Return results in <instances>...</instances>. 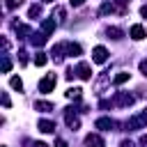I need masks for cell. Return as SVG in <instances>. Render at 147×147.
I'll return each instance as SVG.
<instances>
[{
    "instance_id": "6da1fadb",
    "label": "cell",
    "mask_w": 147,
    "mask_h": 147,
    "mask_svg": "<svg viewBox=\"0 0 147 147\" xmlns=\"http://www.w3.org/2000/svg\"><path fill=\"white\" fill-rule=\"evenodd\" d=\"M145 126H147V113L133 115V117L126 122V129H129V131H136V129H145Z\"/></svg>"
},
{
    "instance_id": "7a4b0ae2",
    "label": "cell",
    "mask_w": 147,
    "mask_h": 147,
    "mask_svg": "<svg viewBox=\"0 0 147 147\" xmlns=\"http://www.w3.org/2000/svg\"><path fill=\"white\" fill-rule=\"evenodd\" d=\"M55 83H57V78H55V74H51V76H46V78H44V80L39 83V92H44V94H46V92H51V90L55 87Z\"/></svg>"
},
{
    "instance_id": "3957f363",
    "label": "cell",
    "mask_w": 147,
    "mask_h": 147,
    "mask_svg": "<svg viewBox=\"0 0 147 147\" xmlns=\"http://www.w3.org/2000/svg\"><path fill=\"white\" fill-rule=\"evenodd\" d=\"M113 103H115V106H131V103H133V96H131L129 92H117L115 99H113Z\"/></svg>"
},
{
    "instance_id": "277c9868",
    "label": "cell",
    "mask_w": 147,
    "mask_h": 147,
    "mask_svg": "<svg viewBox=\"0 0 147 147\" xmlns=\"http://www.w3.org/2000/svg\"><path fill=\"white\" fill-rule=\"evenodd\" d=\"M92 60H94L96 64H103V62L108 60V51H106L103 46H96V48L92 51Z\"/></svg>"
},
{
    "instance_id": "5b68a950",
    "label": "cell",
    "mask_w": 147,
    "mask_h": 147,
    "mask_svg": "<svg viewBox=\"0 0 147 147\" xmlns=\"http://www.w3.org/2000/svg\"><path fill=\"white\" fill-rule=\"evenodd\" d=\"M64 122H67V126H69L71 131H76V129L80 126V119L71 113V108H69V110H64Z\"/></svg>"
},
{
    "instance_id": "8992f818",
    "label": "cell",
    "mask_w": 147,
    "mask_h": 147,
    "mask_svg": "<svg viewBox=\"0 0 147 147\" xmlns=\"http://www.w3.org/2000/svg\"><path fill=\"white\" fill-rule=\"evenodd\" d=\"M76 76H80L83 80H90V78H92V69H90V64H87V62H80V64L76 67Z\"/></svg>"
},
{
    "instance_id": "52a82bcc",
    "label": "cell",
    "mask_w": 147,
    "mask_h": 147,
    "mask_svg": "<svg viewBox=\"0 0 147 147\" xmlns=\"http://www.w3.org/2000/svg\"><path fill=\"white\" fill-rule=\"evenodd\" d=\"M85 145H87V147H103V138L96 136V133H90V136L85 138Z\"/></svg>"
},
{
    "instance_id": "ba28073f",
    "label": "cell",
    "mask_w": 147,
    "mask_h": 147,
    "mask_svg": "<svg viewBox=\"0 0 147 147\" xmlns=\"http://www.w3.org/2000/svg\"><path fill=\"white\" fill-rule=\"evenodd\" d=\"M113 126H115V122L110 117H99L96 119V129H101V131H110Z\"/></svg>"
},
{
    "instance_id": "9c48e42d",
    "label": "cell",
    "mask_w": 147,
    "mask_h": 147,
    "mask_svg": "<svg viewBox=\"0 0 147 147\" xmlns=\"http://www.w3.org/2000/svg\"><path fill=\"white\" fill-rule=\"evenodd\" d=\"M64 53H67V55H80V53H83V48H80L78 44L67 41V44H64Z\"/></svg>"
},
{
    "instance_id": "30bf717a",
    "label": "cell",
    "mask_w": 147,
    "mask_h": 147,
    "mask_svg": "<svg viewBox=\"0 0 147 147\" xmlns=\"http://www.w3.org/2000/svg\"><path fill=\"white\" fill-rule=\"evenodd\" d=\"M53 30H55V18H46V21L41 23V32H44V34H51Z\"/></svg>"
},
{
    "instance_id": "8fae6325",
    "label": "cell",
    "mask_w": 147,
    "mask_h": 147,
    "mask_svg": "<svg viewBox=\"0 0 147 147\" xmlns=\"http://www.w3.org/2000/svg\"><path fill=\"white\" fill-rule=\"evenodd\" d=\"M131 37H133L136 41L145 39V28H142V25H133V28H131Z\"/></svg>"
},
{
    "instance_id": "7c38bea8",
    "label": "cell",
    "mask_w": 147,
    "mask_h": 147,
    "mask_svg": "<svg viewBox=\"0 0 147 147\" xmlns=\"http://www.w3.org/2000/svg\"><path fill=\"white\" fill-rule=\"evenodd\" d=\"M37 126H39V131H44V133H53V131H55V124L48 122V119H41Z\"/></svg>"
},
{
    "instance_id": "4fadbf2b",
    "label": "cell",
    "mask_w": 147,
    "mask_h": 147,
    "mask_svg": "<svg viewBox=\"0 0 147 147\" xmlns=\"http://www.w3.org/2000/svg\"><path fill=\"white\" fill-rule=\"evenodd\" d=\"M34 108H37V110H41V113H51V110H53V103H48V101H37V103H34Z\"/></svg>"
},
{
    "instance_id": "5bb4252c",
    "label": "cell",
    "mask_w": 147,
    "mask_h": 147,
    "mask_svg": "<svg viewBox=\"0 0 147 147\" xmlns=\"http://www.w3.org/2000/svg\"><path fill=\"white\" fill-rule=\"evenodd\" d=\"M80 94H83L80 87H69L67 90V99H80Z\"/></svg>"
},
{
    "instance_id": "9a60e30c",
    "label": "cell",
    "mask_w": 147,
    "mask_h": 147,
    "mask_svg": "<svg viewBox=\"0 0 147 147\" xmlns=\"http://www.w3.org/2000/svg\"><path fill=\"white\" fill-rule=\"evenodd\" d=\"M122 34H124V32H122L119 28H108V37H110V39H122Z\"/></svg>"
},
{
    "instance_id": "2e32d148",
    "label": "cell",
    "mask_w": 147,
    "mask_h": 147,
    "mask_svg": "<svg viewBox=\"0 0 147 147\" xmlns=\"http://www.w3.org/2000/svg\"><path fill=\"white\" fill-rule=\"evenodd\" d=\"M34 46H44V41H46V34H32V39H30Z\"/></svg>"
},
{
    "instance_id": "e0dca14e",
    "label": "cell",
    "mask_w": 147,
    "mask_h": 147,
    "mask_svg": "<svg viewBox=\"0 0 147 147\" xmlns=\"http://www.w3.org/2000/svg\"><path fill=\"white\" fill-rule=\"evenodd\" d=\"M129 80V74L126 71H119L117 76H115V85H122V83H126Z\"/></svg>"
},
{
    "instance_id": "ac0fdd59",
    "label": "cell",
    "mask_w": 147,
    "mask_h": 147,
    "mask_svg": "<svg viewBox=\"0 0 147 147\" xmlns=\"http://www.w3.org/2000/svg\"><path fill=\"white\" fill-rule=\"evenodd\" d=\"M14 30H16L18 34H30V28H28V25H21V23H14Z\"/></svg>"
},
{
    "instance_id": "d6986e66",
    "label": "cell",
    "mask_w": 147,
    "mask_h": 147,
    "mask_svg": "<svg viewBox=\"0 0 147 147\" xmlns=\"http://www.w3.org/2000/svg\"><path fill=\"white\" fill-rule=\"evenodd\" d=\"M9 85H11L14 90H18V92H21V87H23V83H21V78H18V76H11V80H9Z\"/></svg>"
},
{
    "instance_id": "ffe728a7",
    "label": "cell",
    "mask_w": 147,
    "mask_h": 147,
    "mask_svg": "<svg viewBox=\"0 0 147 147\" xmlns=\"http://www.w3.org/2000/svg\"><path fill=\"white\" fill-rule=\"evenodd\" d=\"M39 14H41V7H39V5H32V7H30V11H28V16H30V18H34V16H39Z\"/></svg>"
},
{
    "instance_id": "44dd1931",
    "label": "cell",
    "mask_w": 147,
    "mask_h": 147,
    "mask_svg": "<svg viewBox=\"0 0 147 147\" xmlns=\"http://www.w3.org/2000/svg\"><path fill=\"white\" fill-rule=\"evenodd\" d=\"M34 64H37V67H44V64H46V55H44V53H37V55H34Z\"/></svg>"
},
{
    "instance_id": "7402d4cb",
    "label": "cell",
    "mask_w": 147,
    "mask_h": 147,
    "mask_svg": "<svg viewBox=\"0 0 147 147\" xmlns=\"http://www.w3.org/2000/svg\"><path fill=\"white\" fill-rule=\"evenodd\" d=\"M11 69V62H9V57H2V74H7Z\"/></svg>"
},
{
    "instance_id": "603a6c76",
    "label": "cell",
    "mask_w": 147,
    "mask_h": 147,
    "mask_svg": "<svg viewBox=\"0 0 147 147\" xmlns=\"http://www.w3.org/2000/svg\"><path fill=\"white\" fill-rule=\"evenodd\" d=\"M113 9H115V7H113L110 2H106V5L101 7V14H113Z\"/></svg>"
},
{
    "instance_id": "cb8c5ba5",
    "label": "cell",
    "mask_w": 147,
    "mask_h": 147,
    "mask_svg": "<svg viewBox=\"0 0 147 147\" xmlns=\"http://www.w3.org/2000/svg\"><path fill=\"white\" fill-rule=\"evenodd\" d=\"M55 16H57V21H62V18H64V9H62V7H57V9L53 11V18H55Z\"/></svg>"
},
{
    "instance_id": "d4e9b609",
    "label": "cell",
    "mask_w": 147,
    "mask_h": 147,
    "mask_svg": "<svg viewBox=\"0 0 147 147\" xmlns=\"http://www.w3.org/2000/svg\"><path fill=\"white\" fill-rule=\"evenodd\" d=\"M21 2H23V0H7L5 5H7V9H14V7H18Z\"/></svg>"
},
{
    "instance_id": "484cf974",
    "label": "cell",
    "mask_w": 147,
    "mask_h": 147,
    "mask_svg": "<svg viewBox=\"0 0 147 147\" xmlns=\"http://www.w3.org/2000/svg\"><path fill=\"white\" fill-rule=\"evenodd\" d=\"M2 106H5V108H9V96H7L5 92H2Z\"/></svg>"
},
{
    "instance_id": "4316f807",
    "label": "cell",
    "mask_w": 147,
    "mask_h": 147,
    "mask_svg": "<svg viewBox=\"0 0 147 147\" xmlns=\"http://www.w3.org/2000/svg\"><path fill=\"white\" fill-rule=\"evenodd\" d=\"M119 147H136V145H133L131 140H122V142H119Z\"/></svg>"
},
{
    "instance_id": "83f0119b",
    "label": "cell",
    "mask_w": 147,
    "mask_h": 147,
    "mask_svg": "<svg viewBox=\"0 0 147 147\" xmlns=\"http://www.w3.org/2000/svg\"><path fill=\"white\" fill-rule=\"evenodd\" d=\"M140 71L147 76V60H142V62H140Z\"/></svg>"
},
{
    "instance_id": "f1b7e54d",
    "label": "cell",
    "mask_w": 147,
    "mask_h": 147,
    "mask_svg": "<svg viewBox=\"0 0 147 147\" xmlns=\"http://www.w3.org/2000/svg\"><path fill=\"white\" fill-rule=\"evenodd\" d=\"M69 2H71V7H80L85 0H69Z\"/></svg>"
},
{
    "instance_id": "f546056e",
    "label": "cell",
    "mask_w": 147,
    "mask_h": 147,
    "mask_svg": "<svg viewBox=\"0 0 147 147\" xmlns=\"http://www.w3.org/2000/svg\"><path fill=\"white\" fill-rule=\"evenodd\" d=\"M55 147H67V142H64V140L60 138V140H55Z\"/></svg>"
},
{
    "instance_id": "4dcf8cb0",
    "label": "cell",
    "mask_w": 147,
    "mask_h": 147,
    "mask_svg": "<svg viewBox=\"0 0 147 147\" xmlns=\"http://www.w3.org/2000/svg\"><path fill=\"white\" fill-rule=\"evenodd\" d=\"M140 14H142V16H145V18H147V5H145V7H142V9H140Z\"/></svg>"
},
{
    "instance_id": "1f68e13d",
    "label": "cell",
    "mask_w": 147,
    "mask_h": 147,
    "mask_svg": "<svg viewBox=\"0 0 147 147\" xmlns=\"http://www.w3.org/2000/svg\"><path fill=\"white\" fill-rule=\"evenodd\" d=\"M32 147H48V145H46V142H34Z\"/></svg>"
},
{
    "instance_id": "d6a6232c",
    "label": "cell",
    "mask_w": 147,
    "mask_h": 147,
    "mask_svg": "<svg viewBox=\"0 0 147 147\" xmlns=\"http://www.w3.org/2000/svg\"><path fill=\"white\" fill-rule=\"evenodd\" d=\"M44 2H51V0H44Z\"/></svg>"
}]
</instances>
